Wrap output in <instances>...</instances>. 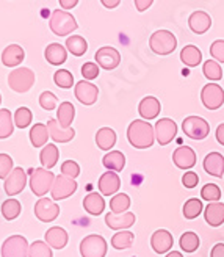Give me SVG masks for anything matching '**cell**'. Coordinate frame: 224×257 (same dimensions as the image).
Masks as SVG:
<instances>
[{
  "label": "cell",
  "instance_id": "1",
  "mask_svg": "<svg viewBox=\"0 0 224 257\" xmlns=\"http://www.w3.org/2000/svg\"><path fill=\"white\" fill-rule=\"evenodd\" d=\"M127 140L129 143L137 149H148L154 145L155 132L149 121L135 119L132 121L127 128Z\"/></svg>",
  "mask_w": 224,
  "mask_h": 257
},
{
  "label": "cell",
  "instance_id": "2",
  "mask_svg": "<svg viewBox=\"0 0 224 257\" xmlns=\"http://www.w3.org/2000/svg\"><path fill=\"white\" fill-rule=\"evenodd\" d=\"M49 27L57 36H69L74 30H77L78 25L71 13L64 10H55L50 16Z\"/></svg>",
  "mask_w": 224,
  "mask_h": 257
},
{
  "label": "cell",
  "instance_id": "3",
  "mask_svg": "<svg viewBox=\"0 0 224 257\" xmlns=\"http://www.w3.org/2000/svg\"><path fill=\"white\" fill-rule=\"evenodd\" d=\"M55 174L46 168H35L30 171V188L35 196L43 198L52 190L55 182Z\"/></svg>",
  "mask_w": 224,
  "mask_h": 257
},
{
  "label": "cell",
  "instance_id": "4",
  "mask_svg": "<svg viewBox=\"0 0 224 257\" xmlns=\"http://www.w3.org/2000/svg\"><path fill=\"white\" fill-rule=\"evenodd\" d=\"M149 47L157 55H169L177 47V38L169 30H157L151 35Z\"/></svg>",
  "mask_w": 224,
  "mask_h": 257
},
{
  "label": "cell",
  "instance_id": "5",
  "mask_svg": "<svg viewBox=\"0 0 224 257\" xmlns=\"http://www.w3.org/2000/svg\"><path fill=\"white\" fill-rule=\"evenodd\" d=\"M35 72L30 68H16L15 71H11L8 75V85L13 91L16 93H27L30 91V88L35 85Z\"/></svg>",
  "mask_w": 224,
  "mask_h": 257
},
{
  "label": "cell",
  "instance_id": "6",
  "mask_svg": "<svg viewBox=\"0 0 224 257\" xmlns=\"http://www.w3.org/2000/svg\"><path fill=\"white\" fill-rule=\"evenodd\" d=\"M182 131L191 140H204L210 134V125L201 116H188L182 122Z\"/></svg>",
  "mask_w": 224,
  "mask_h": 257
},
{
  "label": "cell",
  "instance_id": "7",
  "mask_svg": "<svg viewBox=\"0 0 224 257\" xmlns=\"http://www.w3.org/2000/svg\"><path fill=\"white\" fill-rule=\"evenodd\" d=\"M82 257H105L107 254V241L102 235H88L80 241Z\"/></svg>",
  "mask_w": 224,
  "mask_h": 257
},
{
  "label": "cell",
  "instance_id": "8",
  "mask_svg": "<svg viewBox=\"0 0 224 257\" xmlns=\"http://www.w3.org/2000/svg\"><path fill=\"white\" fill-rule=\"evenodd\" d=\"M29 241L22 235H11L2 245V257H29Z\"/></svg>",
  "mask_w": 224,
  "mask_h": 257
},
{
  "label": "cell",
  "instance_id": "9",
  "mask_svg": "<svg viewBox=\"0 0 224 257\" xmlns=\"http://www.w3.org/2000/svg\"><path fill=\"white\" fill-rule=\"evenodd\" d=\"M75 190H77L75 179L61 174V176L55 177V182H54V185H52L50 195H52V199L54 201H61V199L72 196L75 193Z\"/></svg>",
  "mask_w": 224,
  "mask_h": 257
},
{
  "label": "cell",
  "instance_id": "10",
  "mask_svg": "<svg viewBox=\"0 0 224 257\" xmlns=\"http://www.w3.org/2000/svg\"><path fill=\"white\" fill-rule=\"evenodd\" d=\"M201 100L205 108L218 110L224 104V89L216 83H207L201 91Z\"/></svg>",
  "mask_w": 224,
  "mask_h": 257
},
{
  "label": "cell",
  "instance_id": "11",
  "mask_svg": "<svg viewBox=\"0 0 224 257\" xmlns=\"http://www.w3.org/2000/svg\"><path fill=\"white\" fill-rule=\"evenodd\" d=\"M154 132H155V140L159 141V145L166 146L176 138L177 124L173 119H169V118L159 119L155 124V127H154Z\"/></svg>",
  "mask_w": 224,
  "mask_h": 257
},
{
  "label": "cell",
  "instance_id": "12",
  "mask_svg": "<svg viewBox=\"0 0 224 257\" xmlns=\"http://www.w3.org/2000/svg\"><path fill=\"white\" fill-rule=\"evenodd\" d=\"M35 215L39 221L43 223H50L58 218L60 215V205L54 202V199L41 198L35 204Z\"/></svg>",
  "mask_w": 224,
  "mask_h": 257
},
{
  "label": "cell",
  "instance_id": "13",
  "mask_svg": "<svg viewBox=\"0 0 224 257\" xmlns=\"http://www.w3.org/2000/svg\"><path fill=\"white\" fill-rule=\"evenodd\" d=\"M94 58H96V63L99 64V68L107 69V71H111V69L118 68V66H120V63H121L120 52H118L115 47H110V46L100 47L96 52Z\"/></svg>",
  "mask_w": 224,
  "mask_h": 257
},
{
  "label": "cell",
  "instance_id": "14",
  "mask_svg": "<svg viewBox=\"0 0 224 257\" xmlns=\"http://www.w3.org/2000/svg\"><path fill=\"white\" fill-rule=\"evenodd\" d=\"M27 185V173H25L22 168H15L10 176L5 179L4 187L8 196H16L19 193H22V190Z\"/></svg>",
  "mask_w": 224,
  "mask_h": 257
},
{
  "label": "cell",
  "instance_id": "15",
  "mask_svg": "<svg viewBox=\"0 0 224 257\" xmlns=\"http://www.w3.org/2000/svg\"><path fill=\"white\" fill-rule=\"evenodd\" d=\"M74 93H75V97L77 100L80 102L83 105H93L94 102L97 100V96H99V89L96 85H93L88 80H82L78 82L74 88Z\"/></svg>",
  "mask_w": 224,
  "mask_h": 257
},
{
  "label": "cell",
  "instance_id": "16",
  "mask_svg": "<svg viewBox=\"0 0 224 257\" xmlns=\"http://www.w3.org/2000/svg\"><path fill=\"white\" fill-rule=\"evenodd\" d=\"M97 187L102 196H111V195L115 196L118 190L121 188V179L115 171H107L100 176Z\"/></svg>",
  "mask_w": 224,
  "mask_h": 257
},
{
  "label": "cell",
  "instance_id": "17",
  "mask_svg": "<svg viewBox=\"0 0 224 257\" xmlns=\"http://www.w3.org/2000/svg\"><path fill=\"white\" fill-rule=\"evenodd\" d=\"M137 216L132 212H124V213H107L105 215V224L113 230H123L129 229L130 226L135 224Z\"/></svg>",
  "mask_w": 224,
  "mask_h": 257
},
{
  "label": "cell",
  "instance_id": "18",
  "mask_svg": "<svg viewBox=\"0 0 224 257\" xmlns=\"http://www.w3.org/2000/svg\"><path fill=\"white\" fill-rule=\"evenodd\" d=\"M174 245V238L173 234L168 232L166 229H159L155 230L151 237V246L157 254H165L168 252Z\"/></svg>",
  "mask_w": 224,
  "mask_h": 257
},
{
  "label": "cell",
  "instance_id": "19",
  "mask_svg": "<svg viewBox=\"0 0 224 257\" xmlns=\"http://www.w3.org/2000/svg\"><path fill=\"white\" fill-rule=\"evenodd\" d=\"M173 162L179 170H191L196 165V152L190 146H180L173 152Z\"/></svg>",
  "mask_w": 224,
  "mask_h": 257
},
{
  "label": "cell",
  "instance_id": "20",
  "mask_svg": "<svg viewBox=\"0 0 224 257\" xmlns=\"http://www.w3.org/2000/svg\"><path fill=\"white\" fill-rule=\"evenodd\" d=\"M47 128H49V137L54 140L55 143H69V141L75 137V131L72 127L64 128L58 124L57 119H49Z\"/></svg>",
  "mask_w": 224,
  "mask_h": 257
},
{
  "label": "cell",
  "instance_id": "21",
  "mask_svg": "<svg viewBox=\"0 0 224 257\" xmlns=\"http://www.w3.org/2000/svg\"><path fill=\"white\" fill-rule=\"evenodd\" d=\"M162 110V105H160V100L154 97V96H148L144 97L140 105H138V113L140 116L144 119V121H149V119H155L159 116V113Z\"/></svg>",
  "mask_w": 224,
  "mask_h": 257
},
{
  "label": "cell",
  "instance_id": "22",
  "mask_svg": "<svg viewBox=\"0 0 224 257\" xmlns=\"http://www.w3.org/2000/svg\"><path fill=\"white\" fill-rule=\"evenodd\" d=\"M188 25L191 32H194L196 35H204L212 27V19L205 11H194L188 18Z\"/></svg>",
  "mask_w": 224,
  "mask_h": 257
},
{
  "label": "cell",
  "instance_id": "23",
  "mask_svg": "<svg viewBox=\"0 0 224 257\" xmlns=\"http://www.w3.org/2000/svg\"><path fill=\"white\" fill-rule=\"evenodd\" d=\"M46 243L50 246V248H55V249H63L66 245H68V240H69V235L68 232L60 227V226H54V227H50L46 235Z\"/></svg>",
  "mask_w": 224,
  "mask_h": 257
},
{
  "label": "cell",
  "instance_id": "24",
  "mask_svg": "<svg viewBox=\"0 0 224 257\" xmlns=\"http://www.w3.org/2000/svg\"><path fill=\"white\" fill-rule=\"evenodd\" d=\"M24 58H25V52H24V49L18 44H10L2 52V63L8 68L19 66V64L24 61Z\"/></svg>",
  "mask_w": 224,
  "mask_h": 257
},
{
  "label": "cell",
  "instance_id": "25",
  "mask_svg": "<svg viewBox=\"0 0 224 257\" xmlns=\"http://www.w3.org/2000/svg\"><path fill=\"white\" fill-rule=\"evenodd\" d=\"M204 170L213 177H222L224 174V157L219 152H210L204 159Z\"/></svg>",
  "mask_w": 224,
  "mask_h": 257
},
{
  "label": "cell",
  "instance_id": "26",
  "mask_svg": "<svg viewBox=\"0 0 224 257\" xmlns=\"http://www.w3.org/2000/svg\"><path fill=\"white\" fill-rule=\"evenodd\" d=\"M205 221L212 226L218 227L224 223V204L222 202H208L204 210Z\"/></svg>",
  "mask_w": 224,
  "mask_h": 257
},
{
  "label": "cell",
  "instance_id": "27",
  "mask_svg": "<svg viewBox=\"0 0 224 257\" xmlns=\"http://www.w3.org/2000/svg\"><path fill=\"white\" fill-rule=\"evenodd\" d=\"M44 57L50 64H54V66H60V64L66 63V60H68V50H66L58 43H52V44H49L46 47Z\"/></svg>",
  "mask_w": 224,
  "mask_h": 257
},
{
  "label": "cell",
  "instance_id": "28",
  "mask_svg": "<svg viewBox=\"0 0 224 257\" xmlns=\"http://www.w3.org/2000/svg\"><path fill=\"white\" fill-rule=\"evenodd\" d=\"M103 166L107 168L108 171H115V173H120L124 170V165H126V156L121 151H110L108 154H105L103 159H102Z\"/></svg>",
  "mask_w": 224,
  "mask_h": 257
},
{
  "label": "cell",
  "instance_id": "29",
  "mask_svg": "<svg viewBox=\"0 0 224 257\" xmlns=\"http://www.w3.org/2000/svg\"><path fill=\"white\" fill-rule=\"evenodd\" d=\"M96 145L102 151H110L116 145V132L110 127H102L96 134Z\"/></svg>",
  "mask_w": 224,
  "mask_h": 257
},
{
  "label": "cell",
  "instance_id": "30",
  "mask_svg": "<svg viewBox=\"0 0 224 257\" xmlns=\"http://www.w3.org/2000/svg\"><path fill=\"white\" fill-rule=\"evenodd\" d=\"M83 207L89 215H100L105 209V201L100 193H89L83 199Z\"/></svg>",
  "mask_w": 224,
  "mask_h": 257
},
{
  "label": "cell",
  "instance_id": "31",
  "mask_svg": "<svg viewBox=\"0 0 224 257\" xmlns=\"http://www.w3.org/2000/svg\"><path fill=\"white\" fill-rule=\"evenodd\" d=\"M58 157H60V151L57 148V145H46L39 154V160H41L43 168L46 170H52L54 166L58 163Z\"/></svg>",
  "mask_w": 224,
  "mask_h": 257
},
{
  "label": "cell",
  "instance_id": "32",
  "mask_svg": "<svg viewBox=\"0 0 224 257\" xmlns=\"http://www.w3.org/2000/svg\"><path fill=\"white\" fill-rule=\"evenodd\" d=\"M180 60H182L183 64H185V66L194 68V66H197V64L202 61V52L196 46H193V44L185 46V47L182 49V52H180Z\"/></svg>",
  "mask_w": 224,
  "mask_h": 257
},
{
  "label": "cell",
  "instance_id": "33",
  "mask_svg": "<svg viewBox=\"0 0 224 257\" xmlns=\"http://www.w3.org/2000/svg\"><path fill=\"white\" fill-rule=\"evenodd\" d=\"M75 118V108L71 102H61L57 110V121L61 127L69 128Z\"/></svg>",
  "mask_w": 224,
  "mask_h": 257
},
{
  "label": "cell",
  "instance_id": "34",
  "mask_svg": "<svg viewBox=\"0 0 224 257\" xmlns=\"http://www.w3.org/2000/svg\"><path fill=\"white\" fill-rule=\"evenodd\" d=\"M47 138H49V128L46 124L38 122L30 128V141L33 148H44L47 145Z\"/></svg>",
  "mask_w": 224,
  "mask_h": 257
},
{
  "label": "cell",
  "instance_id": "35",
  "mask_svg": "<svg viewBox=\"0 0 224 257\" xmlns=\"http://www.w3.org/2000/svg\"><path fill=\"white\" fill-rule=\"evenodd\" d=\"M66 49L75 57H82L88 50V43L83 36L80 35H71L68 40H66Z\"/></svg>",
  "mask_w": 224,
  "mask_h": 257
},
{
  "label": "cell",
  "instance_id": "36",
  "mask_svg": "<svg viewBox=\"0 0 224 257\" xmlns=\"http://www.w3.org/2000/svg\"><path fill=\"white\" fill-rule=\"evenodd\" d=\"M13 131H15V119L11 116V111L0 108V140L11 137Z\"/></svg>",
  "mask_w": 224,
  "mask_h": 257
},
{
  "label": "cell",
  "instance_id": "37",
  "mask_svg": "<svg viewBox=\"0 0 224 257\" xmlns=\"http://www.w3.org/2000/svg\"><path fill=\"white\" fill-rule=\"evenodd\" d=\"M135 235L130 230H121V232H116L111 237V246L115 249H127L134 245Z\"/></svg>",
  "mask_w": 224,
  "mask_h": 257
},
{
  "label": "cell",
  "instance_id": "38",
  "mask_svg": "<svg viewBox=\"0 0 224 257\" xmlns=\"http://www.w3.org/2000/svg\"><path fill=\"white\" fill-rule=\"evenodd\" d=\"M21 202L18 199H13V198H8L4 204H2V215L5 220L8 221H13L16 220V218L21 215Z\"/></svg>",
  "mask_w": 224,
  "mask_h": 257
},
{
  "label": "cell",
  "instance_id": "39",
  "mask_svg": "<svg viewBox=\"0 0 224 257\" xmlns=\"http://www.w3.org/2000/svg\"><path fill=\"white\" fill-rule=\"evenodd\" d=\"M202 210H204V205L201 199L191 198L183 204V216H185L187 220H194V218H197L202 213Z\"/></svg>",
  "mask_w": 224,
  "mask_h": 257
},
{
  "label": "cell",
  "instance_id": "40",
  "mask_svg": "<svg viewBox=\"0 0 224 257\" xmlns=\"http://www.w3.org/2000/svg\"><path fill=\"white\" fill-rule=\"evenodd\" d=\"M130 207V198L126 193H120V195H115L110 199V210L111 213H124Z\"/></svg>",
  "mask_w": 224,
  "mask_h": 257
},
{
  "label": "cell",
  "instance_id": "41",
  "mask_svg": "<svg viewBox=\"0 0 224 257\" xmlns=\"http://www.w3.org/2000/svg\"><path fill=\"white\" fill-rule=\"evenodd\" d=\"M204 75L207 77L208 80H213L218 82L222 79V69H221V64L216 60H207L202 66Z\"/></svg>",
  "mask_w": 224,
  "mask_h": 257
},
{
  "label": "cell",
  "instance_id": "42",
  "mask_svg": "<svg viewBox=\"0 0 224 257\" xmlns=\"http://www.w3.org/2000/svg\"><path fill=\"white\" fill-rule=\"evenodd\" d=\"M29 257H54V254H52V248L46 241L36 240L29 248Z\"/></svg>",
  "mask_w": 224,
  "mask_h": 257
},
{
  "label": "cell",
  "instance_id": "43",
  "mask_svg": "<svg viewBox=\"0 0 224 257\" xmlns=\"http://www.w3.org/2000/svg\"><path fill=\"white\" fill-rule=\"evenodd\" d=\"M179 245L185 252H194L197 248H199V237H197L194 232H185L180 237Z\"/></svg>",
  "mask_w": 224,
  "mask_h": 257
},
{
  "label": "cell",
  "instance_id": "44",
  "mask_svg": "<svg viewBox=\"0 0 224 257\" xmlns=\"http://www.w3.org/2000/svg\"><path fill=\"white\" fill-rule=\"evenodd\" d=\"M32 119H33V114H32V110L27 108V107H19L15 113V125L19 127V128H25L32 124Z\"/></svg>",
  "mask_w": 224,
  "mask_h": 257
},
{
  "label": "cell",
  "instance_id": "45",
  "mask_svg": "<svg viewBox=\"0 0 224 257\" xmlns=\"http://www.w3.org/2000/svg\"><path fill=\"white\" fill-rule=\"evenodd\" d=\"M54 82L57 86L64 88V89H69L74 85V75L68 71V69H58L54 74Z\"/></svg>",
  "mask_w": 224,
  "mask_h": 257
},
{
  "label": "cell",
  "instance_id": "46",
  "mask_svg": "<svg viewBox=\"0 0 224 257\" xmlns=\"http://www.w3.org/2000/svg\"><path fill=\"white\" fill-rule=\"evenodd\" d=\"M201 198L208 201V202H218L221 198V190L215 184H207L201 190Z\"/></svg>",
  "mask_w": 224,
  "mask_h": 257
},
{
  "label": "cell",
  "instance_id": "47",
  "mask_svg": "<svg viewBox=\"0 0 224 257\" xmlns=\"http://www.w3.org/2000/svg\"><path fill=\"white\" fill-rule=\"evenodd\" d=\"M39 105H41L44 110L50 111L58 105V99L54 93L44 91V93H41V96H39Z\"/></svg>",
  "mask_w": 224,
  "mask_h": 257
},
{
  "label": "cell",
  "instance_id": "48",
  "mask_svg": "<svg viewBox=\"0 0 224 257\" xmlns=\"http://www.w3.org/2000/svg\"><path fill=\"white\" fill-rule=\"evenodd\" d=\"M82 75H83V79L85 80H94L99 77V64L97 63H85L83 66H82Z\"/></svg>",
  "mask_w": 224,
  "mask_h": 257
},
{
  "label": "cell",
  "instance_id": "49",
  "mask_svg": "<svg viewBox=\"0 0 224 257\" xmlns=\"http://www.w3.org/2000/svg\"><path fill=\"white\" fill-rule=\"evenodd\" d=\"M13 170V159L8 154H0V179H7Z\"/></svg>",
  "mask_w": 224,
  "mask_h": 257
},
{
  "label": "cell",
  "instance_id": "50",
  "mask_svg": "<svg viewBox=\"0 0 224 257\" xmlns=\"http://www.w3.org/2000/svg\"><path fill=\"white\" fill-rule=\"evenodd\" d=\"M61 174L75 179L78 174H80V166H78V165H77L75 162H72V160H66V162H63V165H61Z\"/></svg>",
  "mask_w": 224,
  "mask_h": 257
},
{
  "label": "cell",
  "instance_id": "51",
  "mask_svg": "<svg viewBox=\"0 0 224 257\" xmlns=\"http://www.w3.org/2000/svg\"><path fill=\"white\" fill-rule=\"evenodd\" d=\"M210 55L218 63H224V41L222 40H218L210 46Z\"/></svg>",
  "mask_w": 224,
  "mask_h": 257
},
{
  "label": "cell",
  "instance_id": "52",
  "mask_svg": "<svg viewBox=\"0 0 224 257\" xmlns=\"http://www.w3.org/2000/svg\"><path fill=\"white\" fill-rule=\"evenodd\" d=\"M197 182H199V177H197V174L193 171H187L182 177V184L185 188H194L197 185Z\"/></svg>",
  "mask_w": 224,
  "mask_h": 257
},
{
  "label": "cell",
  "instance_id": "53",
  "mask_svg": "<svg viewBox=\"0 0 224 257\" xmlns=\"http://www.w3.org/2000/svg\"><path fill=\"white\" fill-rule=\"evenodd\" d=\"M134 2H135L137 10H138L140 13H143V11H146V10L152 5L154 0H134Z\"/></svg>",
  "mask_w": 224,
  "mask_h": 257
},
{
  "label": "cell",
  "instance_id": "54",
  "mask_svg": "<svg viewBox=\"0 0 224 257\" xmlns=\"http://www.w3.org/2000/svg\"><path fill=\"white\" fill-rule=\"evenodd\" d=\"M210 257H224V245L222 243H216V245L212 248Z\"/></svg>",
  "mask_w": 224,
  "mask_h": 257
},
{
  "label": "cell",
  "instance_id": "55",
  "mask_svg": "<svg viewBox=\"0 0 224 257\" xmlns=\"http://www.w3.org/2000/svg\"><path fill=\"white\" fill-rule=\"evenodd\" d=\"M58 2H60L61 8H63L64 11H68V10H72L74 7H77L78 0H58Z\"/></svg>",
  "mask_w": 224,
  "mask_h": 257
},
{
  "label": "cell",
  "instance_id": "56",
  "mask_svg": "<svg viewBox=\"0 0 224 257\" xmlns=\"http://www.w3.org/2000/svg\"><path fill=\"white\" fill-rule=\"evenodd\" d=\"M216 140L221 146H224V124H219L216 128Z\"/></svg>",
  "mask_w": 224,
  "mask_h": 257
},
{
  "label": "cell",
  "instance_id": "57",
  "mask_svg": "<svg viewBox=\"0 0 224 257\" xmlns=\"http://www.w3.org/2000/svg\"><path fill=\"white\" fill-rule=\"evenodd\" d=\"M100 2H102V5H103L105 8L113 10V8H116L118 5L121 4V0H100Z\"/></svg>",
  "mask_w": 224,
  "mask_h": 257
},
{
  "label": "cell",
  "instance_id": "58",
  "mask_svg": "<svg viewBox=\"0 0 224 257\" xmlns=\"http://www.w3.org/2000/svg\"><path fill=\"white\" fill-rule=\"evenodd\" d=\"M166 257H183V255L179 251H171V252L166 254Z\"/></svg>",
  "mask_w": 224,
  "mask_h": 257
},
{
  "label": "cell",
  "instance_id": "59",
  "mask_svg": "<svg viewBox=\"0 0 224 257\" xmlns=\"http://www.w3.org/2000/svg\"><path fill=\"white\" fill-rule=\"evenodd\" d=\"M0 104H2V94H0Z\"/></svg>",
  "mask_w": 224,
  "mask_h": 257
}]
</instances>
